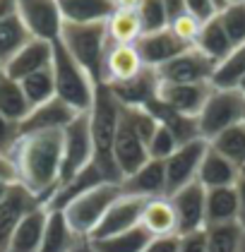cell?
I'll use <instances>...</instances> for the list:
<instances>
[{"instance_id": "cell-1", "label": "cell", "mask_w": 245, "mask_h": 252, "mask_svg": "<svg viewBox=\"0 0 245 252\" xmlns=\"http://www.w3.org/2000/svg\"><path fill=\"white\" fill-rule=\"evenodd\" d=\"M17 183L34 192L46 207L60 185L63 132H27L10 152Z\"/></svg>"}, {"instance_id": "cell-2", "label": "cell", "mask_w": 245, "mask_h": 252, "mask_svg": "<svg viewBox=\"0 0 245 252\" xmlns=\"http://www.w3.org/2000/svg\"><path fill=\"white\" fill-rule=\"evenodd\" d=\"M120 113H123V106L113 96V92L106 84H99L96 87L94 106L89 111V118H92L94 163L99 166V171L104 173V178L108 183H120L123 180L113 158V144H115L118 125H120Z\"/></svg>"}, {"instance_id": "cell-3", "label": "cell", "mask_w": 245, "mask_h": 252, "mask_svg": "<svg viewBox=\"0 0 245 252\" xmlns=\"http://www.w3.org/2000/svg\"><path fill=\"white\" fill-rule=\"evenodd\" d=\"M53 79H56V96L65 101L75 113H89L94 106L96 96V84L92 75L77 63L68 48L53 41Z\"/></svg>"}, {"instance_id": "cell-4", "label": "cell", "mask_w": 245, "mask_h": 252, "mask_svg": "<svg viewBox=\"0 0 245 252\" xmlns=\"http://www.w3.org/2000/svg\"><path fill=\"white\" fill-rule=\"evenodd\" d=\"M58 41L92 75L96 84H101V65H104V56H106L108 46H111L106 22H96V24H65L63 22Z\"/></svg>"}, {"instance_id": "cell-5", "label": "cell", "mask_w": 245, "mask_h": 252, "mask_svg": "<svg viewBox=\"0 0 245 252\" xmlns=\"http://www.w3.org/2000/svg\"><path fill=\"white\" fill-rule=\"evenodd\" d=\"M123 194L120 183H101L92 188L89 192L79 194L77 199H72L65 209H60L68 226L84 240H89V235L96 231V226L101 223V219L106 216L108 207Z\"/></svg>"}, {"instance_id": "cell-6", "label": "cell", "mask_w": 245, "mask_h": 252, "mask_svg": "<svg viewBox=\"0 0 245 252\" xmlns=\"http://www.w3.org/2000/svg\"><path fill=\"white\" fill-rule=\"evenodd\" d=\"M245 111V96L238 89H216L211 87L207 101L197 116V132L205 142H211L224 130L241 125Z\"/></svg>"}, {"instance_id": "cell-7", "label": "cell", "mask_w": 245, "mask_h": 252, "mask_svg": "<svg viewBox=\"0 0 245 252\" xmlns=\"http://www.w3.org/2000/svg\"><path fill=\"white\" fill-rule=\"evenodd\" d=\"M94 163V142H92V118L89 113L79 116L63 130V163L60 183H68L79 171Z\"/></svg>"}, {"instance_id": "cell-8", "label": "cell", "mask_w": 245, "mask_h": 252, "mask_svg": "<svg viewBox=\"0 0 245 252\" xmlns=\"http://www.w3.org/2000/svg\"><path fill=\"white\" fill-rule=\"evenodd\" d=\"M209 142L205 139H190L185 144H180L173 154L164 161V171H166V194H173L183 190L185 185L197 180L200 163L207 154Z\"/></svg>"}, {"instance_id": "cell-9", "label": "cell", "mask_w": 245, "mask_h": 252, "mask_svg": "<svg viewBox=\"0 0 245 252\" xmlns=\"http://www.w3.org/2000/svg\"><path fill=\"white\" fill-rule=\"evenodd\" d=\"M216 70V63L200 53L197 48H188L180 56L169 60L166 65L156 67L159 82L166 84H211V75Z\"/></svg>"}, {"instance_id": "cell-10", "label": "cell", "mask_w": 245, "mask_h": 252, "mask_svg": "<svg viewBox=\"0 0 245 252\" xmlns=\"http://www.w3.org/2000/svg\"><path fill=\"white\" fill-rule=\"evenodd\" d=\"M17 17L34 39L56 41L60 36L63 17L58 0H17Z\"/></svg>"}, {"instance_id": "cell-11", "label": "cell", "mask_w": 245, "mask_h": 252, "mask_svg": "<svg viewBox=\"0 0 245 252\" xmlns=\"http://www.w3.org/2000/svg\"><path fill=\"white\" fill-rule=\"evenodd\" d=\"M169 197L178 216V235L207 228V190L197 180Z\"/></svg>"}, {"instance_id": "cell-12", "label": "cell", "mask_w": 245, "mask_h": 252, "mask_svg": "<svg viewBox=\"0 0 245 252\" xmlns=\"http://www.w3.org/2000/svg\"><path fill=\"white\" fill-rule=\"evenodd\" d=\"M113 158H115V166H118L120 178L132 175L140 166H144L149 161L147 144H144L142 137L137 135V130L132 127V123L128 120L125 111L120 113V125H118V132H115Z\"/></svg>"}, {"instance_id": "cell-13", "label": "cell", "mask_w": 245, "mask_h": 252, "mask_svg": "<svg viewBox=\"0 0 245 252\" xmlns=\"http://www.w3.org/2000/svg\"><path fill=\"white\" fill-rule=\"evenodd\" d=\"M144 63L137 53V46H120V43H111L106 56H104V65H101V84L106 87H118L132 82L144 72Z\"/></svg>"}, {"instance_id": "cell-14", "label": "cell", "mask_w": 245, "mask_h": 252, "mask_svg": "<svg viewBox=\"0 0 245 252\" xmlns=\"http://www.w3.org/2000/svg\"><path fill=\"white\" fill-rule=\"evenodd\" d=\"M142 197H132V194H120L113 204L108 207L106 216L101 219V223L96 226V231L89 235V240H101V238H111L118 233H125L130 228L140 226L142 219V209H144Z\"/></svg>"}, {"instance_id": "cell-15", "label": "cell", "mask_w": 245, "mask_h": 252, "mask_svg": "<svg viewBox=\"0 0 245 252\" xmlns=\"http://www.w3.org/2000/svg\"><path fill=\"white\" fill-rule=\"evenodd\" d=\"M41 207H43L41 199H38L34 192H29L24 185L15 183V185L10 188L7 197L0 202V248H2V250H5L10 235L15 233V228H17L29 214L41 209Z\"/></svg>"}, {"instance_id": "cell-16", "label": "cell", "mask_w": 245, "mask_h": 252, "mask_svg": "<svg viewBox=\"0 0 245 252\" xmlns=\"http://www.w3.org/2000/svg\"><path fill=\"white\" fill-rule=\"evenodd\" d=\"M209 92H211V84H166V82H159L156 98L180 116L197 118Z\"/></svg>"}, {"instance_id": "cell-17", "label": "cell", "mask_w": 245, "mask_h": 252, "mask_svg": "<svg viewBox=\"0 0 245 252\" xmlns=\"http://www.w3.org/2000/svg\"><path fill=\"white\" fill-rule=\"evenodd\" d=\"M77 116L79 113H75L65 101L56 96L41 106H34L32 113L22 120L19 130H22V135H27V132H63Z\"/></svg>"}, {"instance_id": "cell-18", "label": "cell", "mask_w": 245, "mask_h": 252, "mask_svg": "<svg viewBox=\"0 0 245 252\" xmlns=\"http://www.w3.org/2000/svg\"><path fill=\"white\" fill-rule=\"evenodd\" d=\"M135 46H137V53L144 63V67H149V70H156V67L166 65L169 60H173L175 56H180L183 51H188V46L175 39L169 27L161 29V32L142 34V39Z\"/></svg>"}, {"instance_id": "cell-19", "label": "cell", "mask_w": 245, "mask_h": 252, "mask_svg": "<svg viewBox=\"0 0 245 252\" xmlns=\"http://www.w3.org/2000/svg\"><path fill=\"white\" fill-rule=\"evenodd\" d=\"M120 190H123V194L142 197V199L164 197V194H166V171H164V161L149 158L144 166H140L132 175L120 180Z\"/></svg>"}, {"instance_id": "cell-20", "label": "cell", "mask_w": 245, "mask_h": 252, "mask_svg": "<svg viewBox=\"0 0 245 252\" xmlns=\"http://www.w3.org/2000/svg\"><path fill=\"white\" fill-rule=\"evenodd\" d=\"M53 65V41L32 39L15 58L5 65V75L10 79H24L38 70H46Z\"/></svg>"}, {"instance_id": "cell-21", "label": "cell", "mask_w": 245, "mask_h": 252, "mask_svg": "<svg viewBox=\"0 0 245 252\" xmlns=\"http://www.w3.org/2000/svg\"><path fill=\"white\" fill-rule=\"evenodd\" d=\"M140 226L149 233L151 238L178 235V216H175V209H173V202H171L169 194L144 202Z\"/></svg>"}, {"instance_id": "cell-22", "label": "cell", "mask_w": 245, "mask_h": 252, "mask_svg": "<svg viewBox=\"0 0 245 252\" xmlns=\"http://www.w3.org/2000/svg\"><path fill=\"white\" fill-rule=\"evenodd\" d=\"M238 168L233 161H228L226 156H221L216 149L207 147V154L200 163L197 171V183L205 190H216V188H233L238 183Z\"/></svg>"}, {"instance_id": "cell-23", "label": "cell", "mask_w": 245, "mask_h": 252, "mask_svg": "<svg viewBox=\"0 0 245 252\" xmlns=\"http://www.w3.org/2000/svg\"><path fill=\"white\" fill-rule=\"evenodd\" d=\"M101 183H108V180H106L104 173L99 171V166L92 163V166H87L84 171H79L75 178H70L68 183H60L58 190L53 192V197L48 199L46 209H48V212H60V209H65L72 199H77L79 194L89 192L92 188L101 185Z\"/></svg>"}, {"instance_id": "cell-24", "label": "cell", "mask_w": 245, "mask_h": 252, "mask_svg": "<svg viewBox=\"0 0 245 252\" xmlns=\"http://www.w3.org/2000/svg\"><path fill=\"white\" fill-rule=\"evenodd\" d=\"M65 24H96L113 15V0H58Z\"/></svg>"}, {"instance_id": "cell-25", "label": "cell", "mask_w": 245, "mask_h": 252, "mask_svg": "<svg viewBox=\"0 0 245 252\" xmlns=\"http://www.w3.org/2000/svg\"><path fill=\"white\" fill-rule=\"evenodd\" d=\"M46 221H48V209L46 207L32 212L10 235L5 252H38L41 238H43V231H46Z\"/></svg>"}, {"instance_id": "cell-26", "label": "cell", "mask_w": 245, "mask_h": 252, "mask_svg": "<svg viewBox=\"0 0 245 252\" xmlns=\"http://www.w3.org/2000/svg\"><path fill=\"white\" fill-rule=\"evenodd\" d=\"M113 92V96L120 101V106H147L149 101L156 98L159 92V77L154 70H144L140 77H135L132 82L118 84V87H108Z\"/></svg>"}, {"instance_id": "cell-27", "label": "cell", "mask_w": 245, "mask_h": 252, "mask_svg": "<svg viewBox=\"0 0 245 252\" xmlns=\"http://www.w3.org/2000/svg\"><path fill=\"white\" fill-rule=\"evenodd\" d=\"M84 238H79L65 221L63 212H48L46 231L41 238L38 252H72Z\"/></svg>"}, {"instance_id": "cell-28", "label": "cell", "mask_w": 245, "mask_h": 252, "mask_svg": "<svg viewBox=\"0 0 245 252\" xmlns=\"http://www.w3.org/2000/svg\"><path fill=\"white\" fill-rule=\"evenodd\" d=\"M238 223V192L233 188H216L207 190V228Z\"/></svg>"}, {"instance_id": "cell-29", "label": "cell", "mask_w": 245, "mask_h": 252, "mask_svg": "<svg viewBox=\"0 0 245 252\" xmlns=\"http://www.w3.org/2000/svg\"><path fill=\"white\" fill-rule=\"evenodd\" d=\"M106 32L108 41L120 46H135L144 34L137 10H113V15L106 20Z\"/></svg>"}, {"instance_id": "cell-30", "label": "cell", "mask_w": 245, "mask_h": 252, "mask_svg": "<svg viewBox=\"0 0 245 252\" xmlns=\"http://www.w3.org/2000/svg\"><path fill=\"white\" fill-rule=\"evenodd\" d=\"M195 48H197L200 53H205V56H207L211 63H216V65L233 51V43H231V39L226 36V32H224L219 17H214V20H209L202 24V34H200Z\"/></svg>"}, {"instance_id": "cell-31", "label": "cell", "mask_w": 245, "mask_h": 252, "mask_svg": "<svg viewBox=\"0 0 245 252\" xmlns=\"http://www.w3.org/2000/svg\"><path fill=\"white\" fill-rule=\"evenodd\" d=\"M32 39L34 36L29 34V29L24 27V22L17 15L0 20V65L5 67Z\"/></svg>"}, {"instance_id": "cell-32", "label": "cell", "mask_w": 245, "mask_h": 252, "mask_svg": "<svg viewBox=\"0 0 245 252\" xmlns=\"http://www.w3.org/2000/svg\"><path fill=\"white\" fill-rule=\"evenodd\" d=\"M0 113L12 120V123H19L32 113V103L27 101L22 87H19L17 79H10L7 75L0 79Z\"/></svg>"}, {"instance_id": "cell-33", "label": "cell", "mask_w": 245, "mask_h": 252, "mask_svg": "<svg viewBox=\"0 0 245 252\" xmlns=\"http://www.w3.org/2000/svg\"><path fill=\"white\" fill-rule=\"evenodd\" d=\"M245 77V43L233 46V51L221 60L211 75V87L216 89H236Z\"/></svg>"}, {"instance_id": "cell-34", "label": "cell", "mask_w": 245, "mask_h": 252, "mask_svg": "<svg viewBox=\"0 0 245 252\" xmlns=\"http://www.w3.org/2000/svg\"><path fill=\"white\" fill-rule=\"evenodd\" d=\"M151 235L142 226L130 228L125 233H118L111 238H101V240H89L96 252H144L149 245Z\"/></svg>"}, {"instance_id": "cell-35", "label": "cell", "mask_w": 245, "mask_h": 252, "mask_svg": "<svg viewBox=\"0 0 245 252\" xmlns=\"http://www.w3.org/2000/svg\"><path fill=\"white\" fill-rule=\"evenodd\" d=\"M19 87L24 92L27 101L34 106H41L51 98H56V79H53V67H46V70H38L29 77L19 79Z\"/></svg>"}, {"instance_id": "cell-36", "label": "cell", "mask_w": 245, "mask_h": 252, "mask_svg": "<svg viewBox=\"0 0 245 252\" xmlns=\"http://www.w3.org/2000/svg\"><path fill=\"white\" fill-rule=\"evenodd\" d=\"M209 147L216 149L221 156H226L228 161L238 163L245 154V125L241 123V125H233V127L224 130L221 135H216L209 142Z\"/></svg>"}, {"instance_id": "cell-37", "label": "cell", "mask_w": 245, "mask_h": 252, "mask_svg": "<svg viewBox=\"0 0 245 252\" xmlns=\"http://www.w3.org/2000/svg\"><path fill=\"white\" fill-rule=\"evenodd\" d=\"M216 17H219L226 36L231 39L233 46L245 43V0H241V2H226V7H221Z\"/></svg>"}, {"instance_id": "cell-38", "label": "cell", "mask_w": 245, "mask_h": 252, "mask_svg": "<svg viewBox=\"0 0 245 252\" xmlns=\"http://www.w3.org/2000/svg\"><path fill=\"white\" fill-rule=\"evenodd\" d=\"M243 228L241 223H224L207 228V248L209 252H238Z\"/></svg>"}, {"instance_id": "cell-39", "label": "cell", "mask_w": 245, "mask_h": 252, "mask_svg": "<svg viewBox=\"0 0 245 252\" xmlns=\"http://www.w3.org/2000/svg\"><path fill=\"white\" fill-rule=\"evenodd\" d=\"M137 15H140V22H142L144 34L161 32V29L169 27V12H166L164 0H140Z\"/></svg>"}, {"instance_id": "cell-40", "label": "cell", "mask_w": 245, "mask_h": 252, "mask_svg": "<svg viewBox=\"0 0 245 252\" xmlns=\"http://www.w3.org/2000/svg\"><path fill=\"white\" fill-rule=\"evenodd\" d=\"M169 29L180 43H185L188 48H195L200 34H202V22L195 20L188 12H180V15H175V17L169 20Z\"/></svg>"}, {"instance_id": "cell-41", "label": "cell", "mask_w": 245, "mask_h": 252, "mask_svg": "<svg viewBox=\"0 0 245 252\" xmlns=\"http://www.w3.org/2000/svg\"><path fill=\"white\" fill-rule=\"evenodd\" d=\"M180 147V142L175 139V135L171 132L166 125H161L159 123V127H156V132L154 137L149 139V144H147V152H149V158H156V161H166L175 149Z\"/></svg>"}, {"instance_id": "cell-42", "label": "cell", "mask_w": 245, "mask_h": 252, "mask_svg": "<svg viewBox=\"0 0 245 252\" xmlns=\"http://www.w3.org/2000/svg\"><path fill=\"white\" fill-rule=\"evenodd\" d=\"M22 137V130H19V123H12L0 113V154L10 156V152L15 149L17 139Z\"/></svg>"}, {"instance_id": "cell-43", "label": "cell", "mask_w": 245, "mask_h": 252, "mask_svg": "<svg viewBox=\"0 0 245 252\" xmlns=\"http://www.w3.org/2000/svg\"><path fill=\"white\" fill-rule=\"evenodd\" d=\"M219 5L214 2V0H185V12L192 15L195 20H200L202 24L209 20H214L216 15H219Z\"/></svg>"}, {"instance_id": "cell-44", "label": "cell", "mask_w": 245, "mask_h": 252, "mask_svg": "<svg viewBox=\"0 0 245 252\" xmlns=\"http://www.w3.org/2000/svg\"><path fill=\"white\" fill-rule=\"evenodd\" d=\"M178 252H209V248H207V228L178 235Z\"/></svg>"}, {"instance_id": "cell-45", "label": "cell", "mask_w": 245, "mask_h": 252, "mask_svg": "<svg viewBox=\"0 0 245 252\" xmlns=\"http://www.w3.org/2000/svg\"><path fill=\"white\" fill-rule=\"evenodd\" d=\"M144 252H178V235L169 238H151Z\"/></svg>"}, {"instance_id": "cell-46", "label": "cell", "mask_w": 245, "mask_h": 252, "mask_svg": "<svg viewBox=\"0 0 245 252\" xmlns=\"http://www.w3.org/2000/svg\"><path fill=\"white\" fill-rule=\"evenodd\" d=\"M0 180H5V183H17L15 166H12L10 156H5V154H0Z\"/></svg>"}, {"instance_id": "cell-47", "label": "cell", "mask_w": 245, "mask_h": 252, "mask_svg": "<svg viewBox=\"0 0 245 252\" xmlns=\"http://www.w3.org/2000/svg\"><path fill=\"white\" fill-rule=\"evenodd\" d=\"M236 192H238V223L245 231V178H238Z\"/></svg>"}, {"instance_id": "cell-48", "label": "cell", "mask_w": 245, "mask_h": 252, "mask_svg": "<svg viewBox=\"0 0 245 252\" xmlns=\"http://www.w3.org/2000/svg\"><path fill=\"white\" fill-rule=\"evenodd\" d=\"M17 15V0H0V20Z\"/></svg>"}, {"instance_id": "cell-49", "label": "cell", "mask_w": 245, "mask_h": 252, "mask_svg": "<svg viewBox=\"0 0 245 252\" xmlns=\"http://www.w3.org/2000/svg\"><path fill=\"white\" fill-rule=\"evenodd\" d=\"M164 5H166L169 20L175 17V15H180V12H185V0H164Z\"/></svg>"}, {"instance_id": "cell-50", "label": "cell", "mask_w": 245, "mask_h": 252, "mask_svg": "<svg viewBox=\"0 0 245 252\" xmlns=\"http://www.w3.org/2000/svg\"><path fill=\"white\" fill-rule=\"evenodd\" d=\"M140 0H113L115 10H137Z\"/></svg>"}, {"instance_id": "cell-51", "label": "cell", "mask_w": 245, "mask_h": 252, "mask_svg": "<svg viewBox=\"0 0 245 252\" xmlns=\"http://www.w3.org/2000/svg\"><path fill=\"white\" fill-rule=\"evenodd\" d=\"M72 252H96V250L92 248V243H89V240H82V243H79Z\"/></svg>"}, {"instance_id": "cell-52", "label": "cell", "mask_w": 245, "mask_h": 252, "mask_svg": "<svg viewBox=\"0 0 245 252\" xmlns=\"http://www.w3.org/2000/svg\"><path fill=\"white\" fill-rule=\"evenodd\" d=\"M15 183H5V180H0V202L7 197V192H10V188H12Z\"/></svg>"}, {"instance_id": "cell-53", "label": "cell", "mask_w": 245, "mask_h": 252, "mask_svg": "<svg viewBox=\"0 0 245 252\" xmlns=\"http://www.w3.org/2000/svg\"><path fill=\"white\" fill-rule=\"evenodd\" d=\"M236 168H238V175H241V178H245V154H243V158L236 163Z\"/></svg>"}, {"instance_id": "cell-54", "label": "cell", "mask_w": 245, "mask_h": 252, "mask_svg": "<svg viewBox=\"0 0 245 252\" xmlns=\"http://www.w3.org/2000/svg\"><path fill=\"white\" fill-rule=\"evenodd\" d=\"M238 252H245V231L241 235V245H238Z\"/></svg>"}, {"instance_id": "cell-55", "label": "cell", "mask_w": 245, "mask_h": 252, "mask_svg": "<svg viewBox=\"0 0 245 252\" xmlns=\"http://www.w3.org/2000/svg\"><path fill=\"white\" fill-rule=\"evenodd\" d=\"M236 89H238V92H241V94H243V96H245V77L241 79V84H238V87H236Z\"/></svg>"}, {"instance_id": "cell-56", "label": "cell", "mask_w": 245, "mask_h": 252, "mask_svg": "<svg viewBox=\"0 0 245 252\" xmlns=\"http://www.w3.org/2000/svg\"><path fill=\"white\" fill-rule=\"evenodd\" d=\"M214 2H216L219 7H226V0H214Z\"/></svg>"}, {"instance_id": "cell-57", "label": "cell", "mask_w": 245, "mask_h": 252, "mask_svg": "<svg viewBox=\"0 0 245 252\" xmlns=\"http://www.w3.org/2000/svg\"><path fill=\"white\" fill-rule=\"evenodd\" d=\"M5 77V67H2V65H0V79Z\"/></svg>"}, {"instance_id": "cell-58", "label": "cell", "mask_w": 245, "mask_h": 252, "mask_svg": "<svg viewBox=\"0 0 245 252\" xmlns=\"http://www.w3.org/2000/svg\"><path fill=\"white\" fill-rule=\"evenodd\" d=\"M226 2H241V0H226Z\"/></svg>"}, {"instance_id": "cell-59", "label": "cell", "mask_w": 245, "mask_h": 252, "mask_svg": "<svg viewBox=\"0 0 245 252\" xmlns=\"http://www.w3.org/2000/svg\"><path fill=\"white\" fill-rule=\"evenodd\" d=\"M243 125H245V111H243Z\"/></svg>"}, {"instance_id": "cell-60", "label": "cell", "mask_w": 245, "mask_h": 252, "mask_svg": "<svg viewBox=\"0 0 245 252\" xmlns=\"http://www.w3.org/2000/svg\"><path fill=\"white\" fill-rule=\"evenodd\" d=\"M0 252H5V250H2V248H0Z\"/></svg>"}]
</instances>
